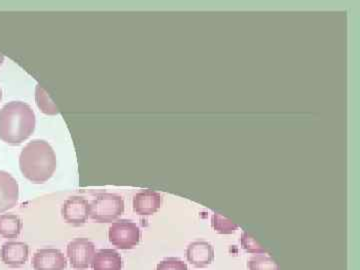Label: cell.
Listing matches in <instances>:
<instances>
[{"label": "cell", "instance_id": "obj_1", "mask_svg": "<svg viewBox=\"0 0 360 270\" xmlns=\"http://www.w3.org/2000/svg\"><path fill=\"white\" fill-rule=\"evenodd\" d=\"M58 167L56 153L49 142L33 141L26 144L20 156L21 174L35 184H44L51 179Z\"/></svg>", "mask_w": 360, "mask_h": 270}, {"label": "cell", "instance_id": "obj_2", "mask_svg": "<svg viewBox=\"0 0 360 270\" xmlns=\"http://www.w3.org/2000/svg\"><path fill=\"white\" fill-rule=\"evenodd\" d=\"M37 125L34 111L22 101H11L0 110V139L20 144L30 139Z\"/></svg>", "mask_w": 360, "mask_h": 270}, {"label": "cell", "instance_id": "obj_3", "mask_svg": "<svg viewBox=\"0 0 360 270\" xmlns=\"http://www.w3.org/2000/svg\"><path fill=\"white\" fill-rule=\"evenodd\" d=\"M123 212H124V201L118 194H98L89 203V217L98 224L115 221Z\"/></svg>", "mask_w": 360, "mask_h": 270}, {"label": "cell", "instance_id": "obj_4", "mask_svg": "<svg viewBox=\"0 0 360 270\" xmlns=\"http://www.w3.org/2000/svg\"><path fill=\"white\" fill-rule=\"evenodd\" d=\"M141 238V229L130 220L122 219L113 222L108 231L110 243L118 250H134L139 245Z\"/></svg>", "mask_w": 360, "mask_h": 270}, {"label": "cell", "instance_id": "obj_5", "mask_svg": "<svg viewBox=\"0 0 360 270\" xmlns=\"http://www.w3.org/2000/svg\"><path fill=\"white\" fill-rule=\"evenodd\" d=\"M66 253L73 269L86 270L96 255V245L89 238H75L68 243Z\"/></svg>", "mask_w": 360, "mask_h": 270}, {"label": "cell", "instance_id": "obj_6", "mask_svg": "<svg viewBox=\"0 0 360 270\" xmlns=\"http://www.w3.org/2000/svg\"><path fill=\"white\" fill-rule=\"evenodd\" d=\"M61 215L68 224L82 226L89 217V202L82 196H72L63 203Z\"/></svg>", "mask_w": 360, "mask_h": 270}, {"label": "cell", "instance_id": "obj_7", "mask_svg": "<svg viewBox=\"0 0 360 270\" xmlns=\"http://www.w3.org/2000/svg\"><path fill=\"white\" fill-rule=\"evenodd\" d=\"M32 267L34 270H65L68 260L56 248H42L33 255Z\"/></svg>", "mask_w": 360, "mask_h": 270}, {"label": "cell", "instance_id": "obj_8", "mask_svg": "<svg viewBox=\"0 0 360 270\" xmlns=\"http://www.w3.org/2000/svg\"><path fill=\"white\" fill-rule=\"evenodd\" d=\"M20 200V186L8 172L0 170V214L13 210Z\"/></svg>", "mask_w": 360, "mask_h": 270}, {"label": "cell", "instance_id": "obj_9", "mask_svg": "<svg viewBox=\"0 0 360 270\" xmlns=\"http://www.w3.org/2000/svg\"><path fill=\"white\" fill-rule=\"evenodd\" d=\"M30 257V246L21 241H8L0 248V259L8 266L20 267L26 264Z\"/></svg>", "mask_w": 360, "mask_h": 270}, {"label": "cell", "instance_id": "obj_10", "mask_svg": "<svg viewBox=\"0 0 360 270\" xmlns=\"http://www.w3.org/2000/svg\"><path fill=\"white\" fill-rule=\"evenodd\" d=\"M186 259L195 267H205L214 260V248L205 240L193 241L186 248Z\"/></svg>", "mask_w": 360, "mask_h": 270}, {"label": "cell", "instance_id": "obj_11", "mask_svg": "<svg viewBox=\"0 0 360 270\" xmlns=\"http://www.w3.org/2000/svg\"><path fill=\"white\" fill-rule=\"evenodd\" d=\"M161 202L162 200H161L160 193L151 189H146L135 194L132 205H134L135 213L148 217L158 212Z\"/></svg>", "mask_w": 360, "mask_h": 270}, {"label": "cell", "instance_id": "obj_12", "mask_svg": "<svg viewBox=\"0 0 360 270\" xmlns=\"http://www.w3.org/2000/svg\"><path fill=\"white\" fill-rule=\"evenodd\" d=\"M92 270H122V255L115 250H101L94 255Z\"/></svg>", "mask_w": 360, "mask_h": 270}, {"label": "cell", "instance_id": "obj_13", "mask_svg": "<svg viewBox=\"0 0 360 270\" xmlns=\"http://www.w3.org/2000/svg\"><path fill=\"white\" fill-rule=\"evenodd\" d=\"M22 229V221L15 214L0 215V236L4 238L13 239L20 236Z\"/></svg>", "mask_w": 360, "mask_h": 270}, {"label": "cell", "instance_id": "obj_14", "mask_svg": "<svg viewBox=\"0 0 360 270\" xmlns=\"http://www.w3.org/2000/svg\"><path fill=\"white\" fill-rule=\"evenodd\" d=\"M35 101L37 108L46 115H58V110L56 104L51 101V96L41 85L35 87Z\"/></svg>", "mask_w": 360, "mask_h": 270}, {"label": "cell", "instance_id": "obj_15", "mask_svg": "<svg viewBox=\"0 0 360 270\" xmlns=\"http://www.w3.org/2000/svg\"><path fill=\"white\" fill-rule=\"evenodd\" d=\"M212 225L214 231L220 234H232L238 229V224H234L232 220L217 212L212 214Z\"/></svg>", "mask_w": 360, "mask_h": 270}, {"label": "cell", "instance_id": "obj_16", "mask_svg": "<svg viewBox=\"0 0 360 270\" xmlns=\"http://www.w3.org/2000/svg\"><path fill=\"white\" fill-rule=\"evenodd\" d=\"M248 270H281L276 260L266 253L251 257L248 262Z\"/></svg>", "mask_w": 360, "mask_h": 270}, {"label": "cell", "instance_id": "obj_17", "mask_svg": "<svg viewBox=\"0 0 360 270\" xmlns=\"http://www.w3.org/2000/svg\"><path fill=\"white\" fill-rule=\"evenodd\" d=\"M240 243L243 250L248 251V253H252V255H264V253L267 252V250H265L264 246L260 245L257 239L253 238L248 231H243V234H241Z\"/></svg>", "mask_w": 360, "mask_h": 270}, {"label": "cell", "instance_id": "obj_18", "mask_svg": "<svg viewBox=\"0 0 360 270\" xmlns=\"http://www.w3.org/2000/svg\"><path fill=\"white\" fill-rule=\"evenodd\" d=\"M156 270H188L186 262L177 257H167L161 260Z\"/></svg>", "mask_w": 360, "mask_h": 270}, {"label": "cell", "instance_id": "obj_19", "mask_svg": "<svg viewBox=\"0 0 360 270\" xmlns=\"http://www.w3.org/2000/svg\"><path fill=\"white\" fill-rule=\"evenodd\" d=\"M4 63V56L2 53H0V66L2 65V63Z\"/></svg>", "mask_w": 360, "mask_h": 270}, {"label": "cell", "instance_id": "obj_20", "mask_svg": "<svg viewBox=\"0 0 360 270\" xmlns=\"http://www.w3.org/2000/svg\"><path fill=\"white\" fill-rule=\"evenodd\" d=\"M2 99V89L1 87H0V103H1Z\"/></svg>", "mask_w": 360, "mask_h": 270}]
</instances>
